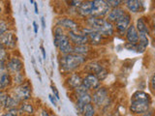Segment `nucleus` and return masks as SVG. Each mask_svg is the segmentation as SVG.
Here are the masks:
<instances>
[{
  "mask_svg": "<svg viewBox=\"0 0 155 116\" xmlns=\"http://www.w3.org/2000/svg\"><path fill=\"white\" fill-rule=\"evenodd\" d=\"M85 62V56L76 54V53H68L61 54L59 56L60 70L64 74H72L76 70L84 65Z\"/></svg>",
  "mask_w": 155,
  "mask_h": 116,
  "instance_id": "1",
  "label": "nucleus"
},
{
  "mask_svg": "<svg viewBox=\"0 0 155 116\" xmlns=\"http://www.w3.org/2000/svg\"><path fill=\"white\" fill-rule=\"evenodd\" d=\"M150 105V97L143 91H137L132 95L130 111L134 114H143L147 112Z\"/></svg>",
  "mask_w": 155,
  "mask_h": 116,
  "instance_id": "2",
  "label": "nucleus"
},
{
  "mask_svg": "<svg viewBox=\"0 0 155 116\" xmlns=\"http://www.w3.org/2000/svg\"><path fill=\"white\" fill-rule=\"evenodd\" d=\"M53 45L60 52V54L73 53V44L71 43L67 33L60 26H55L53 29Z\"/></svg>",
  "mask_w": 155,
  "mask_h": 116,
  "instance_id": "3",
  "label": "nucleus"
},
{
  "mask_svg": "<svg viewBox=\"0 0 155 116\" xmlns=\"http://www.w3.org/2000/svg\"><path fill=\"white\" fill-rule=\"evenodd\" d=\"M88 27L93 30L101 33L103 36H111L114 34V26L110 21H107L104 18H93L90 17L87 19Z\"/></svg>",
  "mask_w": 155,
  "mask_h": 116,
  "instance_id": "4",
  "label": "nucleus"
},
{
  "mask_svg": "<svg viewBox=\"0 0 155 116\" xmlns=\"http://www.w3.org/2000/svg\"><path fill=\"white\" fill-rule=\"evenodd\" d=\"M74 91L76 94V109L78 113L80 115H82L85 106L92 103V95L84 86H82V84L80 87L76 88Z\"/></svg>",
  "mask_w": 155,
  "mask_h": 116,
  "instance_id": "5",
  "label": "nucleus"
},
{
  "mask_svg": "<svg viewBox=\"0 0 155 116\" xmlns=\"http://www.w3.org/2000/svg\"><path fill=\"white\" fill-rule=\"evenodd\" d=\"M12 96L17 99L19 103L30 101L32 98V87L30 83L26 80L24 83L16 85L12 90Z\"/></svg>",
  "mask_w": 155,
  "mask_h": 116,
  "instance_id": "6",
  "label": "nucleus"
},
{
  "mask_svg": "<svg viewBox=\"0 0 155 116\" xmlns=\"http://www.w3.org/2000/svg\"><path fill=\"white\" fill-rule=\"evenodd\" d=\"M92 9L91 16L93 18H104L110 12V6L106 3L105 0H91Z\"/></svg>",
  "mask_w": 155,
  "mask_h": 116,
  "instance_id": "7",
  "label": "nucleus"
},
{
  "mask_svg": "<svg viewBox=\"0 0 155 116\" xmlns=\"http://www.w3.org/2000/svg\"><path fill=\"white\" fill-rule=\"evenodd\" d=\"M109 100V92L105 87H99L97 88L93 95H92V103L94 104L95 106L101 108L106 105V103Z\"/></svg>",
  "mask_w": 155,
  "mask_h": 116,
  "instance_id": "8",
  "label": "nucleus"
},
{
  "mask_svg": "<svg viewBox=\"0 0 155 116\" xmlns=\"http://www.w3.org/2000/svg\"><path fill=\"white\" fill-rule=\"evenodd\" d=\"M24 64L23 61L18 56H11L6 63V71L9 72L11 75L18 74L23 71Z\"/></svg>",
  "mask_w": 155,
  "mask_h": 116,
  "instance_id": "9",
  "label": "nucleus"
},
{
  "mask_svg": "<svg viewBox=\"0 0 155 116\" xmlns=\"http://www.w3.org/2000/svg\"><path fill=\"white\" fill-rule=\"evenodd\" d=\"M0 43L2 44V46L6 48V50H15L18 45V38L17 35L13 31H7L4 33L3 35L0 37Z\"/></svg>",
  "mask_w": 155,
  "mask_h": 116,
  "instance_id": "10",
  "label": "nucleus"
},
{
  "mask_svg": "<svg viewBox=\"0 0 155 116\" xmlns=\"http://www.w3.org/2000/svg\"><path fill=\"white\" fill-rule=\"evenodd\" d=\"M67 35L69 37L73 46L79 45H87L88 44V38L81 29L78 31H69L67 32Z\"/></svg>",
  "mask_w": 155,
  "mask_h": 116,
  "instance_id": "11",
  "label": "nucleus"
},
{
  "mask_svg": "<svg viewBox=\"0 0 155 116\" xmlns=\"http://www.w3.org/2000/svg\"><path fill=\"white\" fill-rule=\"evenodd\" d=\"M86 71L88 72V74H93L99 79V80H103L105 77L108 76V72H107L103 67H102L99 63L92 62L90 64L85 66Z\"/></svg>",
  "mask_w": 155,
  "mask_h": 116,
  "instance_id": "12",
  "label": "nucleus"
},
{
  "mask_svg": "<svg viewBox=\"0 0 155 116\" xmlns=\"http://www.w3.org/2000/svg\"><path fill=\"white\" fill-rule=\"evenodd\" d=\"M56 25L60 26L61 28L64 29V30H67V32L80 30L79 24H78L74 19H72L70 18H61L59 19H57Z\"/></svg>",
  "mask_w": 155,
  "mask_h": 116,
  "instance_id": "13",
  "label": "nucleus"
},
{
  "mask_svg": "<svg viewBox=\"0 0 155 116\" xmlns=\"http://www.w3.org/2000/svg\"><path fill=\"white\" fill-rule=\"evenodd\" d=\"M81 30L84 32L85 35L88 38V43H90L91 45H100L103 41V35H102L101 33L97 32L93 29H91L89 27H84L81 28Z\"/></svg>",
  "mask_w": 155,
  "mask_h": 116,
  "instance_id": "14",
  "label": "nucleus"
},
{
  "mask_svg": "<svg viewBox=\"0 0 155 116\" xmlns=\"http://www.w3.org/2000/svg\"><path fill=\"white\" fill-rule=\"evenodd\" d=\"M82 86L90 90H96L100 87V80L95 75L93 74H87L84 77H82Z\"/></svg>",
  "mask_w": 155,
  "mask_h": 116,
  "instance_id": "15",
  "label": "nucleus"
},
{
  "mask_svg": "<svg viewBox=\"0 0 155 116\" xmlns=\"http://www.w3.org/2000/svg\"><path fill=\"white\" fill-rule=\"evenodd\" d=\"M131 23V17L128 13H125L123 16H121L117 21L114 22L116 30L119 34H124L128 29Z\"/></svg>",
  "mask_w": 155,
  "mask_h": 116,
  "instance_id": "16",
  "label": "nucleus"
},
{
  "mask_svg": "<svg viewBox=\"0 0 155 116\" xmlns=\"http://www.w3.org/2000/svg\"><path fill=\"white\" fill-rule=\"evenodd\" d=\"M82 84V77L78 72H72L66 79V85L69 89L75 90Z\"/></svg>",
  "mask_w": 155,
  "mask_h": 116,
  "instance_id": "17",
  "label": "nucleus"
},
{
  "mask_svg": "<svg viewBox=\"0 0 155 116\" xmlns=\"http://www.w3.org/2000/svg\"><path fill=\"white\" fill-rule=\"evenodd\" d=\"M19 102L15 99L14 97L12 96V94H5L4 98L0 104V106L3 108L5 110H9V109H13V108H18L19 105Z\"/></svg>",
  "mask_w": 155,
  "mask_h": 116,
  "instance_id": "18",
  "label": "nucleus"
},
{
  "mask_svg": "<svg viewBox=\"0 0 155 116\" xmlns=\"http://www.w3.org/2000/svg\"><path fill=\"white\" fill-rule=\"evenodd\" d=\"M13 84L12 75L6 70L0 71V90L5 91L11 87Z\"/></svg>",
  "mask_w": 155,
  "mask_h": 116,
  "instance_id": "19",
  "label": "nucleus"
},
{
  "mask_svg": "<svg viewBox=\"0 0 155 116\" xmlns=\"http://www.w3.org/2000/svg\"><path fill=\"white\" fill-rule=\"evenodd\" d=\"M18 109L19 116H33L35 113V108L29 101L22 102V103L19 104Z\"/></svg>",
  "mask_w": 155,
  "mask_h": 116,
  "instance_id": "20",
  "label": "nucleus"
},
{
  "mask_svg": "<svg viewBox=\"0 0 155 116\" xmlns=\"http://www.w3.org/2000/svg\"><path fill=\"white\" fill-rule=\"evenodd\" d=\"M126 34V39H127L128 43L130 44H137L139 41V32L137 30L135 25L130 24V26L125 32Z\"/></svg>",
  "mask_w": 155,
  "mask_h": 116,
  "instance_id": "21",
  "label": "nucleus"
},
{
  "mask_svg": "<svg viewBox=\"0 0 155 116\" xmlns=\"http://www.w3.org/2000/svg\"><path fill=\"white\" fill-rule=\"evenodd\" d=\"M91 9H92L91 0H86V1H84V3L78 8V13H79V14H81V17H90Z\"/></svg>",
  "mask_w": 155,
  "mask_h": 116,
  "instance_id": "22",
  "label": "nucleus"
},
{
  "mask_svg": "<svg viewBox=\"0 0 155 116\" xmlns=\"http://www.w3.org/2000/svg\"><path fill=\"white\" fill-rule=\"evenodd\" d=\"M148 44L149 43H148L147 35H145V34H142V33H139V41H138L137 44H136V46H137V52L143 53L145 50H147Z\"/></svg>",
  "mask_w": 155,
  "mask_h": 116,
  "instance_id": "23",
  "label": "nucleus"
},
{
  "mask_svg": "<svg viewBox=\"0 0 155 116\" xmlns=\"http://www.w3.org/2000/svg\"><path fill=\"white\" fill-rule=\"evenodd\" d=\"M125 13L126 12H124V10L119 7L113 8V10H110L109 14H107V16H108V21L110 22H115L121 16H123Z\"/></svg>",
  "mask_w": 155,
  "mask_h": 116,
  "instance_id": "24",
  "label": "nucleus"
},
{
  "mask_svg": "<svg viewBox=\"0 0 155 116\" xmlns=\"http://www.w3.org/2000/svg\"><path fill=\"white\" fill-rule=\"evenodd\" d=\"M125 4H126V7H127V9L130 12L139 13L140 11L142 4H140V0H129V1H126Z\"/></svg>",
  "mask_w": 155,
  "mask_h": 116,
  "instance_id": "25",
  "label": "nucleus"
},
{
  "mask_svg": "<svg viewBox=\"0 0 155 116\" xmlns=\"http://www.w3.org/2000/svg\"><path fill=\"white\" fill-rule=\"evenodd\" d=\"M9 57V53L6 48H0V71L6 70V63Z\"/></svg>",
  "mask_w": 155,
  "mask_h": 116,
  "instance_id": "26",
  "label": "nucleus"
},
{
  "mask_svg": "<svg viewBox=\"0 0 155 116\" xmlns=\"http://www.w3.org/2000/svg\"><path fill=\"white\" fill-rule=\"evenodd\" d=\"M88 52H89L88 45H79L73 47V53H76V54L86 56L88 54Z\"/></svg>",
  "mask_w": 155,
  "mask_h": 116,
  "instance_id": "27",
  "label": "nucleus"
},
{
  "mask_svg": "<svg viewBox=\"0 0 155 116\" xmlns=\"http://www.w3.org/2000/svg\"><path fill=\"white\" fill-rule=\"evenodd\" d=\"M137 30L139 33H142V34H145V35H148L149 30H148V27L147 25V23L143 21V18H138L137 21Z\"/></svg>",
  "mask_w": 155,
  "mask_h": 116,
  "instance_id": "28",
  "label": "nucleus"
},
{
  "mask_svg": "<svg viewBox=\"0 0 155 116\" xmlns=\"http://www.w3.org/2000/svg\"><path fill=\"white\" fill-rule=\"evenodd\" d=\"M12 79H13V84H15V85L22 84V83H24V82L26 81L25 76H24V74L22 72H18V74H15V75H12Z\"/></svg>",
  "mask_w": 155,
  "mask_h": 116,
  "instance_id": "29",
  "label": "nucleus"
},
{
  "mask_svg": "<svg viewBox=\"0 0 155 116\" xmlns=\"http://www.w3.org/2000/svg\"><path fill=\"white\" fill-rule=\"evenodd\" d=\"M95 106L92 104H89L85 106L82 116H95Z\"/></svg>",
  "mask_w": 155,
  "mask_h": 116,
  "instance_id": "30",
  "label": "nucleus"
},
{
  "mask_svg": "<svg viewBox=\"0 0 155 116\" xmlns=\"http://www.w3.org/2000/svg\"><path fill=\"white\" fill-rule=\"evenodd\" d=\"M105 1L110 6V8H117L123 0H105Z\"/></svg>",
  "mask_w": 155,
  "mask_h": 116,
  "instance_id": "31",
  "label": "nucleus"
},
{
  "mask_svg": "<svg viewBox=\"0 0 155 116\" xmlns=\"http://www.w3.org/2000/svg\"><path fill=\"white\" fill-rule=\"evenodd\" d=\"M0 116H19L18 109V108H13V109L6 110V112H4Z\"/></svg>",
  "mask_w": 155,
  "mask_h": 116,
  "instance_id": "32",
  "label": "nucleus"
},
{
  "mask_svg": "<svg viewBox=\"0 0 155 116\" xmlns=\"http://www.w3.org/2000/svg\"><path fill=\"white\" fill-rule=\"evenodd\" d=\"M84 0H69L68 2H70V6L75 7V8H79L81 5L84 3Z\"/></svg>",
  "mask_w": 155,
  "mask_h": 116,
  "instance_id": "33",
  "label": "nucleus"
},
{
  "mask_svg": "<svg viewBox=\"0 0 155 116\" xmlns=\"http://www.w3.org/2000/svg\"><path fill=\"white\" fill-rule=\"evenodd\" d=\"M51 91H52V95L55 97V98L59 101V99H60V97H59V92H58V90H57V88L56 87L53 85V84H51Z\"/></svg>",
  "mask_w": 155,
  "mask_h": 116,
  "instance_id": "34",
  "label": "nucleus"
},
{
  "mask_svg": "<svg viewBox=\"0 0 155 116\" xmlns=\"http://www.w3.org/2000/svg\"><path fill=\"white\" fill-rule=\"evenodd\" d=\"M48 100L51 101V103L53 105H54V106H57V101H58V100H57L52 94H50V95H48Z\"/></svg>",
  "mask_w": 155,
  "mask_h": 116,
  "instance_id": "35",
  "label": "nucleus"
},
{
  "mask_svg": "<svg viewBox=\"0 0 155 116\" xmlns=\"http://www.w3.org/2000/svg\"><path fill=\"white\" fill-rule=\"evenodd\" d=\"M51 113H50V111H48V109L44 108V109L41 110V112H40V114H39V116H51Z\"/></svg>",
  "mask_w": 155,
  "mask_h": 116,
  "instance_id": "36",
  "label": "nucleus"
},
{
  "mask_svg": "<svg viewBox=\"0 0 155 116\" xmlns=\"http://www.w3.org/2000/svg\"><path fill=\"white\" fill-rule=\"evenodd\" d=\"M40 50H41V52H42V54H43V59H44V60H46V59H47L46 50H45V47H44V46H43V45H41V47H40Z\"/></svg>",
  "mask_w": 155,
  "mask_h": 116,
  "instance_id": "37",
  "label": "nucleus"
},
{
  "mask_svg": "<svg viewBox=\"0 0 155 116\" xmlns=\"http://www.w3.org/2000/svg\"><path fill=\"white\" fill-rule=\"evenodd\" d=\"M152 34L155 37V14H153L152 17Z\"/></svg>",
  "mask_w": 155,
  "mask_h": 116,
  "instance_id": "38",
  "label": "nucleus"
},
{
  "mask_svg": "<svg viewBox=\"0 0 155 116\" xmlns=\"http://www.w3.org/2000/svg\"><path fill=\"white\" fill-rule=\"evenodd\" d=\"M151 87H152V89L155 91V74L151 77Z\"/></svg>",
  "mask_w": 155,
  "mask_h": 116,
  "instance_id": "39",
  "label": "nucleus"
},
{
  "mask_svg": "<svg viewBox=\"0 0 155 116\" xmlns=\"http://www.w3.org/2000/svg\"><path fill=\"white\" fill-rule=\"evenodd\" d=\"M33 29H34V33L37 34L38 33V24L36 21H33Z\"/></svg>",
  "mask_w": 155,
  "mask_h": 116,
  "instance_id": "40",
  "label": "nucleus"
},
{
  "mask_svg": "<svg viewBox=\"0 0 155 116\" xmlns=\"http://www.w3.org/2000/svg\"><path fill=\"white\" fill-rule=\"evenodd\" d=\"M41 22H42L43 30H45V28H46V21H45V18H44V17L41 18Z\"/></svg>",
  "mask_w": 155,
  "mask_h": 116,
  "instance_id": "41",
  "label": "nucleus"
},
{
  "mask_svg": "<svg viewBox=\"0 0 155 116\" xmlns=\"http://www.w3.org/2000/svg\"><path fill=\"white\" fill-rule=\"evenodd\" d=\"M34 9H35V14H39V10H38V5H37V3L36 2H34Z\"/></svg>",
  "mask_w": 155,
  "mask_h": 116,
  "instance_id": "42",
  "label": "nucleus"
},
{
  "mask_svg": "<svg viewBox=\"0 0 155 116\" xmlns=\"http://www.w3.org/2000/svg\"><path fill=\"white\" fill-rule=\"evenodd\" d=\"M151 115H152V113L150 112V111H147V112H145L143 114H140V116H151Z\"/></svg>",
  "mask_w": 155,
  "mask_h": 116,
  "instance_id": "43",
  "label": "nucleus"
},
{
  "mask_svg": "<svg viewBox=\"0 0 155 116\" xmlns=\"http://www.w3.org/2000/svg\"><path fill=\"white\" fill-rule=\"evenodd\" d=\"M29 1H30V3H31V4H34V2H35V1H34V0H29Z\"/></svg>",
  "mask_w": 155,
  "mask_h": 116,
  "instance_id": "44",
  "label": "nucleus"
},
{
  "mask_svg": "<svg viewBox=\"0 0 155 116\" xmlns=\"http://www.w3.org/2000/svg\"><path fill=\"white\" fill-rule=\"evenodd\" d=\"M51 116H57V115H56V114H54V113H51Z\"/></svg>",
  "mask_w": 155,
  "mask_h": 116,
  "instance_id": "45",
  "label": "nucleus"
},
{
  "mask_svg": "<svg viewBox=\"0 0 155 116\" xmlns=\"http://www.w3.org/2000/svg\"><path fill=\"white\" fill-rule=\"evenodd\" d=\"M2 13V8H1V6H0V14Z\"/></svg>",
  "mask_w": 155,
  "mask_h": 116,
  "instance_id": "46",
  "label": "nucleus"
},
{
  "mask_svg": "<svg viewBox=\"0 0 155 116\" xmlns=\"http://www.w3.org/2000/svg\"><path fill=\"white\" fill-rule=\"evenodd\" d=\"M153 46L155 47V39H154V41H153Z\"/></svg>",
  "mask_w": 155,
  "mask_h": 116,
  "instance_id": "47",
  "label": "nucleus"
},
{
  "mask_svg": "<svg viewBox=\"0 0 155 116\" xmlns=\"http://www.w3.org/2000/svg\"><path fill=\"white\" fill-rule=\"evenodd\" d=\"M124 1H125V2H126V1H129V0H124Z\"/></svg>",
  "mask_w": 155,
  "mask_h": 116,
  "instance_id": "48",
  "label": "nucleus"
},
{
  "mask_svg": "<svg viewBox=\"0 0 155 116\" xmlns=\"http://www.w3.org/2000/svg\"><path fill=\"white\" fill-rule=\"evenodd\" d=\"M108 116H114V115H108Z\"/></svg>",
  "mask_w": 155,
  "mask_h": 116,
  "instance_id": "49",
  "label": "nucleus"
},
{
  "mask_svg": "<svg viewBox=\"0 0 155 116\" xmlns=\"http://www.w3.org/2000/svg\"><path fill=\"white\" fill-rule=\"evenodd\" d=\"M65 1H69V0H65Z\"/></svg>",
  "mask_w": 155,
  "mask_h": 116,
  "instance_id": "50",
  "label": "nucleus"
}]
</instances>
